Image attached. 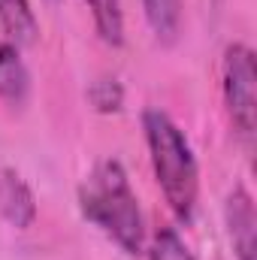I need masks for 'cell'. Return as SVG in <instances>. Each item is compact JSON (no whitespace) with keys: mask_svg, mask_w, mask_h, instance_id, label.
<instances>
[{"mask_svg":"<svg viewBox=\"0 0 257 260\" xmlns=\"http://www.w3.org/2000/svg\"><path fill=\"white\" fill-rule=\"evenodd\" d=\"M94 18V27L100 34V40L106 46H121L124 43V12H121V0H85Z\"/></svg>","mask_w":257,"mask_h":260,"instance_id":"9","label":"cell"},{"mask_svg":"<svg viewBox=\"0 0 257 260\" xmlns=\"http://www.w3.org/2000/svg\"><path fill=\"white\" fill-rule=\"evenodd\" d=\"M142 130H145L154 179L167 197L173 215L179 221H191L197 212V197H200V167H197L185 130L164 109H145Z\"/></svg>","mask_w":257,"mask_h":260,"instance_id":"2","label":"cell"},{"mask_svg":"<svg viewBox=\"0 0 257 260\" xmlns=\"http://www.w3.org/2000/svg\"><path fill=\"white\" fill-rule=\"evenodd\" d=\"M49 3H58V0H49Z\"/></svg>","mask_w":257,"mask_h":260,"instance_id":"11","label":"cell"},{"mask_svg":"<svg viewBox=\"0 0 257 260\" xmlns=\"http://www.w3.org/2000/svg\"><path fill=\"white\" fill-rule=\"evenodd\" d=\"M79 212L106 239H112L127 257L145 248V221L139 200L130 188L124 167L115 157L100 160L79 185Z\"/></svg>","mask_w":257,"mask_h":260,"instance_id":"1","label":"cell"},{"mask_svg":"<svg viewBox=\"0 0 257 260\" xmlns=\"http://www.w3.org/2000/svg\"><path fill=\"white\" fill-rule=\"evenodd\" d=\"M221 94L236 136L251 151L257 127V67L245 43H230L221 58Z\"/></svg>","mask_w":257,"mask_h":260,"instance_id":"3","label":"cell"},{"mask_svg":"<svg viewBox=\"0 0 257 260\" xmlns=\"http://www.w3.org/2000/svg\"><path fill=\"white\" fill-rule=\"evenodd\" d=\"M224 224L236 260H257V215L251 194L239 185L224 200Z\"/></svg>","mask_w":257,"mask_h":260,"instance_id":"4","label":"cell"},{"mask_svg":"<svg viewBox=\"0 0 257 260\" xmlns=\"http://www.w3.org/2000/svg\"><path fill=\"white\" fill-rule=\"evenodd\" d=\"M0 34L18 49L40 40V24L30 9V0H0Z\"/></svg>","mask_w":257,"mask_h":260,"instance_id":"7","label":"cell"},{"mask_svg":"<svg viewBox=\"0 0 257 260\" xmlns=\"http://www.w3.org/2000/svg\"><path fill=\"white\" fill-rule=\"evenodd\" d=\"M182 9H185V0H142L145 21H148V27H151V34H154L157 43L173 46L179 40Z\"/></svg>","mask_w":257,"mask_h":260,"instance_id":"8","label":"cell"},{"mask_svg":"<svg viewBox=\"0 0 257 260\" xmlns=\"http://www.w3.org/2000/svg\"><path fill=\"white\" fill-rule=\"evenodd\" d=\"M0 218L15 230H30L37 221L34 188L12 167H0Z\"/></svg>","mask_w":257,"mask_h":260,"instance_id":"5","label":"cell"},{"mask_svg":"<svg viewBox=\"0 0 257 260\" xmlns=\"http://www.w3.org/2000/svg\"><path fill=\"white\" fill-rule=\"evenodd\" d=\"M27 91H30V76L18 55V46L0 34V100L18 106L27 100Z\"/></svg>","mask_w":257,"mask_h":260,"instance_id":"6","label":"cell"},{"mask_svg":"<svg viewBox=\"0 0 257 260\" xmlns=\"http://www.w3.org/2000/svg\"><path fill=\"white\" fill-rule=\"evenodd\" d=\"M148 260H197L176 227H157L148 242Z\"/></svg>","mask_w":257,"mask_h":260,"instance_id":"10","label":"cell"}]
</instances>
